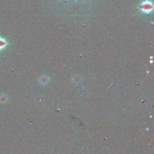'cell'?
<instances>
[{
    "label": "cell",
    "mask_w": 154,
    "mask_h": 154,
    "mask_svg": "<svg viewBox=\"0 0 154 154\" xmlns=\"http://www.w3.org/2000/svg\"><path fill=\"white\" fill-rule=\"evenodd\" d=\"M153 7V6L152 3L148 1V0H147V1H145L142 3L141 6H140V8L143 13L149 14L152 11Z\"/></svg>",
    "instance_id": "6da1fadb"
},
{
    "label": "cell",
    "mask_w": 154,
    "mask_h": 154,
    "mask_svg": "<svg viewBox=\"0 0 154 154\" xmlns=\"http://www.w3.org/2000/svg\"><path fill=\"white\" fill-rule=\"evenodd\" d=\"M6 45H7L6 41L4 39L0 38V50L5 48L6 47Z\"/></svg>",
    "instance_id": "7a4b0ae2"
},
{
    "label": "cell",
    "mask_w": 154,
    "mask_h": 154,
    "mask_svg": "<svg viewBox=\"0 0 154 154\" xmlns=\"http://www.w3.org/2000/svg\"><path fill=\"white\" fill-rule=\"evenodd\" d=\"M75 1H77V0H75Z\"/></svg>",
    "instance_id": "3957f363"
}]
</instances>
